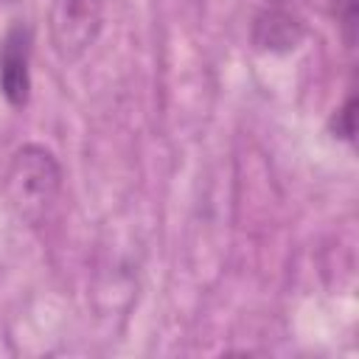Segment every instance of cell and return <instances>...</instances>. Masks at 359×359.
Returning <instances> with one entry per match:
<instances>
[{
  "instance_id": "obj_1",
  "label": "cell",
  "mask_w": 359,
  "mask_h": 359,
  "mask_svg": "<svg viewBox=\"0 0 359 359\" xmlns=\"http://www.w3.org/2000/svg\"><path fill=\"white\" fill-rule=\"evenodd\" d=\"M62 191V165L50 149L39 143L20 146L3 177V196L22 224H42Z\"/></svg>"
},
{
  "instance_id": "obj_2",
  "label": "cell",
  "mask_w": 359,
  "mask_h": 359,
  "mask_svg": "<svg viewBox=\"0 0 359 359\" xmlns=\"http://www.w3.org/2000/svg\"><path fill=\"white\" fill-rule=\"evenodd\" d=\"M104 0H50L48 34L62 62H79L101 36Z\"/></svg>"
},
{
  "instance_id": "obj_3",
  "label": "cell",
  "mask_w": 359,
  "mask_h": 359,
  "mask_svg": "<svg viewBox=\"0 0 359 359\" xmlns=\"http://www.w3.org/2000/svg\"><path fill=\"white\" fill-rule=\"evenodd\" d=\"M31 25L22 20L11 22L0 39V93L14 109H22L31 98Z\"/></svg>"
},
{
  "instance_id": "obj_4",
  "label": "cell",
  "mask_w": 359,
  "mask_h": 359,
  "mask_svg": "<svg viewBox=\"0 0 359 359\" xmlns=\"http://www.w3.org/2000/svg\"><path fill=\"white\" fill-rule=\"evenodd\" d=\"M306 36V25L286 8H264L252 22V42L269 53H289Z\"/></svg>"
},
{
  "instance_id": "obj_5",
  "label": "cell",
  "mask_w": 359,
  "mask_h": 359,
  "mask_svg": "<svg viewBox=\"0 0 359 359\" xmlns=\"http://www.w3.org/2000/svg\"><path fill=\"white\" fill-rule=\"evenodd\" d=\"M311 3H317L331 20H337L345 45L353 48V42H356V0H311Z\"/></svg>"
},
{
  "instance_id": "obj_6",
  "label": "cell",
  "mask_w": 359,
  "mask_h": 359,
  "mask_svg": "<svg viewBox=\"0 0 359 359\" xmlns=\"http://www.w3.org/2000/svg\"><path fill=\"white\" fill-rule=\"evenodd\" d=\"M328 129L337 140L353 143V137H356V95L353 93L345 98V104L339 109H334V115L328 121Z\"/></svg>"
}]
</instances>
